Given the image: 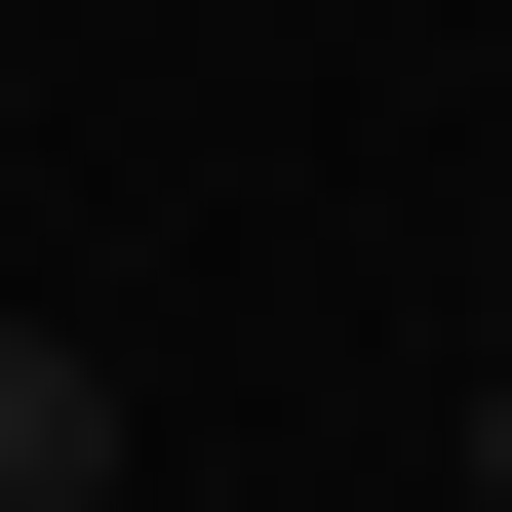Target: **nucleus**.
<instances>
[{
	"instance_id": "nucleus-1",
	"label": "nucleus",
	"mask_w": 512,
	"mask_h": 512,
	"mask_svg": "<svg viewBox=\"0 0 512 512\" xmlns=\"http://www.w3.org/2000/svg\"><path fill=\"white\" fill-rule=\"evenodd\" d=\"M158 434H119V355H79V316H0V512H119Z\"/></svg>"
},
{
	"instance_id": "nucleus-2",
	"label": "nucleus",
	"mask_w": 512,
	"mask_h": 512,
	"mask_svg": "<svg viewBox=\"0 0 512 512\" xmlns=\"http://www.w3.org/2000/svg\"><path fill=\"white\" fill-rule=\"evenodd\" d=\"M473 512H512V394H473Z\"/></svg>"
}]
</instances>
